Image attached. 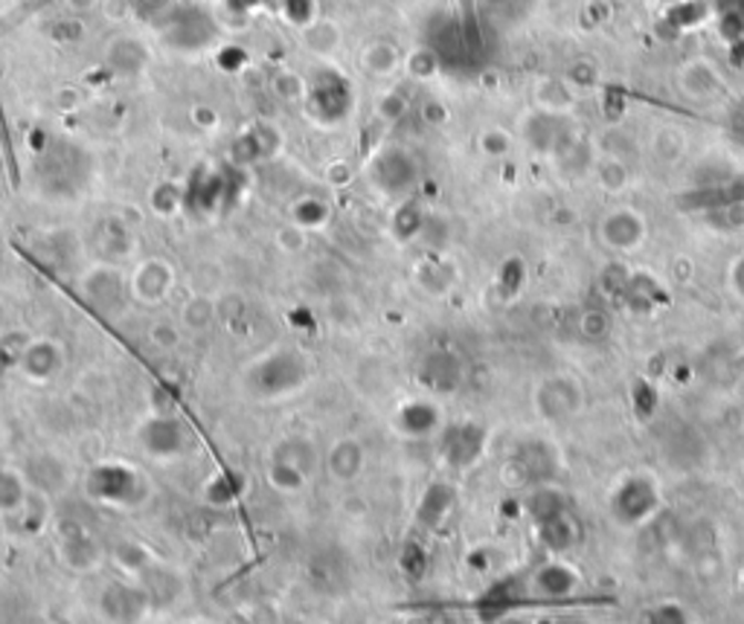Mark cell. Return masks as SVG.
I'll list each match as a JSON object with an SVG mask.
<instances>
[{"label":"cell","mask_w":744,"mask_h":624,"mask_svg":"<svg viewBox=\"0 0 744 624\" xmlns=\"http://www.w3.org/2000/svg\"><path fill=\"white\" fill-rule=\"evenodd\" d=\"M422 375L434 389H453L460 383L462 369L457 364V358H451L446 351H437V355H430L422 364Z\"/></svg>","instance_id":"26"},{"label":"cell","mask_w":744,"mask_h":624,"mask_svg":"<svg viewBox=\"0 0 744 624\" xmlns=\"http://www.w3.org/2000/svg\"><path fill=\"white\" fill-rule=\"evenodd\" d=\"M149 340L157 346V349H175L177 340H181V331H177L175 323H154L149 328Z\"/></svg>","instance_id":"41"},{"label":"cell","mask_w":744,"mask_h":624,"mask_svg":"<svg viewBox=\"0 0 744 624\" xmlns=\"http://www.w3.org/2000/svg\"><path fill=\"white\" fill-rule=\"evenodd\" d=\"M306 229H299L297 224H285V227H279V233H277V244L279 247H283L285 253H297V250H303V247H306Z\"/></svg>","instance_id":"43"},{"label":"cell","mask_w":744,"mask_h":624,"mask_svg":"<svg viewBox=\"0 0 744 624\" xmlns=\"http://www.w3.org/2000/svg\"><path fill=\"white\" fill-rule=\"evenodd\" d=\"M643 624H692L690 613L677 602H658L643 613Z\"/></svg>","instance_id":"37"},{"label":"cell","mask_w":744,"mask_h":624,"mask_svg":"<svg viewBox=\"0 0 744 624\" xmlns=\"http://www.w3.org/2000/svg\"><path fill=\"white\" fill-rule=\"evenodd\" d=\"M532 403H536V412L541 419L559 424V421H568L582 412L584 392L568 375H550L536 387Z\"/></svg>","instance_id":"7"},{"label":"cell","mask_w":744,"mask_h":624,"mask_svg":"<svg viewBox=\"0 0 744 624\" xmlns=\"http://www.w3.org/2000/svg\"><path fill=\"white\" fill-rule=\"evenodd\" d=\"M527 511L532 518V529L541 546L553 555H564L575 543L582 541V523L573 518L568 500L553 485L532 488Z\"/></svg>","instance_id":"1"},{"label":"cell","mask_w":744,"mask_h":624,"mask_svg":"<svg viewBox=\"0 0 744 624\" xmlns=\"http://www.w3.org/2000/svg\"><path fill=\"white\" fill-rule=\"evenodd\" d=\"M306 108L308 114L323 125L340 122L353 111V84L338 76L335 70H320L317 76L308 79Z\"/></svg>","instance_id":"5"},{"label":"cell","mask_w":744,"mask_h":624,"mask_svg":"<svg viewBox=\"0 0 744 624\" xmlns=\"http://www.w3.org/2000/svg\"><path fill=\"white\" fill-rule=\"evenodd\" d=\"M96 244H100V253L105 256L102 262H116L134 250V236H131L129 224L123 218H105L100 224V233H96Z\"/></svg>","instance_id":"23"},{"label":"cell","mask_w":744,"mask_h":624,"mask_svg":"<svg viewBox=\"0 0 744 624\" xmlns=\"http://www.w3.org/2000/svg\"><path fill=\"white\" fill-rule=\"evenodd\" d=\"M332 218V206L320 198V195H303V198L292 201L288 206V222L297 224L299 229H323Z\"/></svg>","instance_id":"24"},{"label":"cell","mask_w":744,"mask_h":624,"mask_svg":"<svg viewBox=\"0 0 744 624\" xmlns=\"http://www.w3.org/2000/svg\"><path fill=\"white\" fill-rule=\"evenodd\" d=\"M483 444L486 433L483 427L477 424H453L442 433V450H446L448 462L457 464V468L477 462L480 453H483Z\"/></svg>","instance_id":"18"},{"label":"cell","mask_w":744,"mask_h":624,"mask_svg":"<svg viewBox=\"0 0 744 624\" xmlns=\"http://www.w3.org/2000/svg\"><path fill=\"white\" fill-rule=\"evenodd\" d=\"M358 64H361L367 76L390 79L393 73L405 64V59H401L399 47L390 44V41H373V44L364 47V53L358 55Z\"/></svg>","instance_id":"21"},{"label":"cell","mask_w":744,"mask_h":624,"mask_svg":"<svg viewBox=\"0 0 744 624\" xmlns=\"http://www.w3.org/2000/svg\"><path fill=\"white\" fill-rule=\"evenodd\" d=\"M405 70L407 76L416 79V82H428V79H434L439 73L437 50H430V47H414V50L405 55Z\"/></svg>","instance_id":"33"},{"label":"cell","mask_w":744,"mask_h":624,"mask_svg":"<svg viewBox=\"0 0 744 624\" xmlns=\"http://www.w3.org/2000/svg\"><path fill=\"white\" fill-rule=\"evenodd\" d=\"M376 111H378V116H381L384 122L401 120V116H405V111H407L405 93L396 91V88H393V91H384L381 96H378V102H376Z\"/></svg>","instance_id":"39"},{"label":"cell","mask_w":744,"mask_h":624,"mask_svg":"<svg viewBox=\"0 0 744 624\" xmlns=\"http://www.w3.org/2000/svg\"><path fill=\"white\" fill-rule=\"evenodd\" d=\"M3 317H7V311H3V305H0V331H3Z\"/></svg>","instance_id":"54"},{"label":"cell","mask_w":744,"mask_h":624,"mask_svg":"<svg viewBox=\"0 0 744 624\" xmlns=\"http://www.w3.org/2000/svg\"><path fill=\"white\" fill-rule=\"evenodd\" d=\"M279 149V131L268 122H254L251 129L242 131L231 145L233 166H256V163L274 157Z\"/></svg>","instance_id":"14"},{"label":"cell","mask_w":744,"mask_h":624,"mask_svg":"<svg viewBox=\"0 0 744 624\" xmlns=\"http://www.w3.org/2000/svg\"><path fill=\"white\" fill-rule=\"evenodd\" d=\"M131 299L143 305H157L170 297L175 288V267L166 259H143L129 276Z\"/></svg>","instance_id":"11"},{"label":"cell","mask_w":744,"mask_h":624,"mask_svg":"<svg viewBox=\"0 0 744 624\" xmlns=\"http://www.w3.org/2000/svg\"><path fill=\"white\" fill-rule=\"evenodd\" d=\"M271 91L279 102H306L308 93V79L297 70H277L271 76Z\"/></svg>","instance_id":"32"},{"label":"cell","mask_w":744,"mask_h":624,"mask_svg":"<svg viewBox=\"0 0 744 624\" xmlns=\"http://www.w3.org/2000/svg\"><path fill=\"white\" fill-rule=\"evenodd\" d=\"M102 61L116 76H143L152 64V50L131 32H116L102 47Z\"/></svg>","instance_id":"9"},{"label":"cell","mask_w":744,"mask_h":624,"mask_svg":"<svg viewBox=\"0 0 744 624\" xmlns=\"http://www.w3.org/2000/svg\"><path fill=\"white\" fill-rule=\"evenodd\" d=\"M419 283H422L430 294H442V290L453 283L451 267L442 265V262H428V265L419 267Z\"/></svg>","instance_id":"38"},{"label":"cell","mask_w":744,"mask_h":624,"mask_svg":"<svg viewBox=\"0 0 744 624\" xmlns=\"http://www.w3.org/2000/svg\"><path fill=\"white\" fill-rule=\"evenodd\" d=\"M215 64H218L224 73H242V70L247 68L245 47H238V44L215 47Z\"/></svg>","instance_id":"40"},{"label":"cell","mask_w":744,"mask_h":624,"mask_svg":"<svg viewBox=\"0 0 744 624\" xmlns=\"http://www.w3.org/2000/svg\"><path fill=\"white\" fill-rule=\"evenodd\" d=\"M733 288H736L744 297V256L736 262V265H733Z\"/></svg>","instance_id":"51"},{"label":"cell","mask_w":744,"mask_h":624,"mask_svg":"<svg viewBox=\"0 0 744 624\" xmlns=\"http://www.w3.org/2000/svg\"><path fill=\"white\" fill-rule=\"evenodd\" d=\"M367 177L381 195L399 198L414 190L419 181V163L405 145H384L367 163Z\"/></svg>","instance_id":"3"},{"label":"cell","mask_w":744,"mask_h":624,"mask_svg":"<svg viewBox=\"0 0 744 624\" xmlns=\"http://www.w3.org/2000/svg\"><path fill=\"white\" fill-rule=\"evenodd\" d=\"M396 421H399L401 433L410 436V439H428V436L442 430V412H439L437 403L425 401V398L407 401Z\"/></svg>","instance_id":"19"},{"label":"cell","mask_w":744,"mask_h":624,"mask_svg":"<svg viewBox=\"0 0 744 624\" xmlns=\"http://www.w3.org/2000/svg\"><path fill=\"white\" fill-rule=\"evenodd\" d=\"M425 227V215L422 209L414 204V201H407L396 209V218H393V229H396V236L399 238H414L419 229Z\"/></svg>","instance_id":"36"},{"label":"cell","mask_w":744,"mask_h":624,"mask_svg":"<svg viewBox=\"0 0 744 624\" xmlns=\"http://www.w3.org/2000/svg\"><path fill=\"white\" fill-rule=\"evenodd\" d=\"M143 607H146V595L134 586L114 584L102 593V610L116 622H131Z\"/></svg>","instance_id":"22"},{"label":"cell","mask_w":744,"mask_h":624,"mask_svg":"<svg viewBox=\"0 0 744 624\" xmlns=\"http://www.w3.org/2000/svg\"><path fill=\"white\" fill-rule=\"evenodd\" d=\"M733 131H736V137L744 143V105L733 114Z\"/></svg>","instance_id":"52"},{"label":"cell","mask_w":744,"mask_h":624,"mask_svg":"<svg viewBox=\"0 0 744 624\" xmlns=\"http://www.w3.org/2000/svg\"><path fill=\"white\" fill-rule=\"evenodd\" d=\"M215 23L210 21L198 9H177L172 7V21L166 27V41L177 50H195V47H207L215 39Z\"/></svg>","instance_id":"16"},{"label":"cell","mask_w":744,"mask_h":624,"mask_svg":"<svg viewBox=\"0 0 744 624\" xmlns=\"http://www.w3.org/2000/svg\"><path fill=\"white\" fill-rule=\"evenodd\" d=\"M21 372L30 378V381H50L55 375L62 372L64 366V351L55 340H32L21 349V358H18Z\"/></svg>","instance_id":"17"},{"label":"cell","mask_w":744,"mask_h":624,"mask_svg":"<svg viewBox=\"0 0 744 624\" xmlns=\"http://www.w3.org/2000/svg\"><path fill=\"white\" fill-rule=\"evenodd\" d=\"M134 7H137L134 0H102L100 3L108 23H125L131 18V12H134Z\"/></svg>","instance_id":"44"},{"label":"cell","mask_w":744,"mask_h":624,"mask_svg":"<svg viewBox=\"0 0 744 624\" xmlns=\"http://www.w3.org/2000/svg\"><path fill=\"white\" fill-rule=\"evenodd\" d=\"M27 503V485L18 477L16 471H7L0 468V511L9 514V511H18Z\"/></svg>","instance_id":"35"},{"label":"cell","mask_w":744,"mask_h":624,"mask_svg":"<svg viewBox=\"0 0 744 624\" xmlns=\"http://www.w3.org/2000/svg\"><path fill=\"white\" fill-rule=\"evenodd\" d=\"M660 503V485L649 473H625L608 494V511L611 520L620 523L622 529H643L658 518Z\"/></svg>","instance_id":"2"},{"label":"cell","mask_w":744,"mask_h":624,"mask_svg":"<svg viewBox=\"0 0 744 624\" xmlns=\"http://www.w3.org/2000/svg\"><path fill=\"white\" fill-rule=\"evenodd\" d=\"M277 12L294 30H308L320 18V3L317 0H277Z\"/></svg>","instance_id":"31"},{"label":"cell","mask_w":744,"mask_h":624,"mask_svg":"<svg viewBox=\"0 0 744 624\" xmlns=\"http://www.w3.org/2000/svg\"><path fill=\"white\" fill-rule=\"evenodd\" d=\"M326 468L335 482H355L358 473L364 471V444L349 436L335 442L326 457Z\"/></svg>","instance_id":"20"},{"label":"cell","mask_w":744,"mask_h":624,"mask_svg":"<svg viewBox=\"0 0 744 624\" xmlns=\"http://www.w3.org/2000/svg\"><path fill=\"white\" fill-rule=\"evenodd\" d=\"M184 204H186L184 190L172 181L157 183V186L149 192V206H152V213L161 215V218H172V215H177Z\"/></svg>","instance_id":"30"},{"label":"cell","mask_w":744,"mask_h":624,"mask_svg":"<svg viewBox=\"0 0 744 624\" xmlns=\"http://www.w3.org/2000/svg\"><path fill=\"white\" fill-rule=\"evenodd\" d=\"M584 337H591V340H599V337H605L611 331V320H608L605 311H588L579 323Z\"/></svg>","instance_id":"42"},{"label":"cell","mask_w":744,"mask_h":624,"mask_svg":"<svg viewBox=\"0 0 744 624\" xmlns=\"http://www.w3.org/2000/svg\"><path fill=\"white\" fill-rule=\"evenodd\" d=\"M509 473H514L523 485H550L556 473V453L544 442H527L509 457Z\"/></svg>","instance_id":"13"},{"label":"cell","mask_w":744,"mask_h":624,"mask_svg":"<svg viewBox=\"0 0 744 624\" xmlns=\"http://www.w3.org/2000/svg\"><path fill=\"white\" fill-rule=\"evenodd\" d=\"M308 378L306 360L294 351H274L251 369V383L262 396H285Z\"/></svg>","instance_id":"6"},{"label":"cell","mask_w":744,"mask_h":624,"mask_svg":"<svg viewBox=\"0 0 744 624\" xmlns=\"http://www.w3.org/2000/svg\"><path fill=\"white\" fill-rule=\"evenodd\" d=\"M190 120H192V125H198L201 131H213L222 116H218L215 105H210V102H198V105H192Z\"/></svg>","instance_id":"45"},{"label":"cell","mask_w":744,"mask_h":624,"mask_svg":"<svg viewBox=\"0 0 744 624\" xmlns=\"http://www.w3.org/2000/svg\"><path fill=\"white\" fill-rule=\"evenodd\" d=\"M134 3L146 9V12H152V16L154 12H166V9L175 7V0H134Z\"/></svg>","instance_id":"49"},{"label":"cell","mask_w":744,"mask_h":624,"mask_svg":"<svg viewBox=\"0 0 744 624\" xmlns=\"http://www.w3.org/2000/svg\"><path fill=\"white\" fill-rule=\"evenodd\" d=\"M55 105L62 108V111H77V108H82V93L77 91V88H59V93H55Z\"/></svg>","instance_id":"48"},{"label":"cell","mask_w":744,"mask_h":624,"mask_svg":"<svg viewBox=\"0 0 744 624\" xmlns=\"http://www.w3.org/2000/svg\"><path fill=\"white\" fill-rule=\"evenodd\" d=\"M422 114L428 122H442L446 120V108L439 105V102H425Z\"/></svg>","instance_id":"50"},{"label":"cell","mask_w":744,"mask_h":624,"mask_svg":"<svg viewBox=\"0 0 744 624\" xmlns=\"http://www.w3.org/2000/svg\"><path fill=\"white\" fill-rule=\"evenodd\" d=\"M353 177H355V172H353V166H349V163H332L329 166V172H326V181L332 183V186H349V183H353Z\"/></svg>","instance_id":"47"},{"label":"cell","mask_w":744,"mask_h":624,"mask_svg":"<svg viewBox=\"0 0 744 624\" xmlns=\"http://www.w3.org/2000/svg\"><path fill=\"white\" fill-rule=\"evenodd\" d=\"M82 297L91 303L100 314H116L123 311L125 303L131 299L129 276L114 265V262H100V265L88 267L82 279H79Z\"/></svg>","instance_id":"4"},{"label":"cell","mask_w":744,"mask_h":624,"mask_svg":"<svg viewBox=\"0 0 744 624\" xmlns=\"http://www.w3.org/2000/svg\"><path fill=\"white\" fill-rule=\"evenodd\" d=\"M742 586H744V572H742Z\"/></svg>","instance_id":"55"},{"label":"cell","mask_w":744,"mask_h":624,"mask_svg":"<svg viewBox=\"0 0 744 624\" xmlns=\"http://www.w3.org/2000/svg\"><path fill=\"white\" fill-rule=\"evenodd\" d=\"M102 0H68V7L70 9H82V12H85V9H91V7H100Z\"/></svg>","instance_id":"53"},{"label":"cell","mask_w":744,"mask_h":624,"mask_svg":"<svg viewBox=\"0 0 744 624\" xmlns=\"http://www.w3.org/2000/svg\"><path fill=\"white\" fill-rule=\"evenodd\" d=\"M599 238H602V244H605L608 250L616 253L638 250L640 244L645 242L643 215H638V209H629V206L611 209V213L599 222Z\"/></svg>","instance_id":"12"},{"label":"cell","mask_w":744,"mask_h":624,"mask_svg":"<svg viewBox=\"0 0 744 624\" xmlns=\"http://www.w3.org/2000/svg\"><path fill=\"white\" fill-rule=\"evenodd\" d=\"M575 590H579V575L564 561H547L523 581V595H530L532 602H564Z\"/></svg>","instance_id":"8"},{"label":"cell","mask_w":744,"mask_h":624,"mask_svg":"<svg viewBox=\"0 0 744 624\" xmlns=\"http://www.w3.org/2000/svg\"><path fill=\"white\" fill-rule=\"evenodd\" d=\"M303 41L315 55H332L340 47V30L338 23L317 18L308 30H303Z\"/></svg>","instance_id":"29"},{"label":"cell","mask_w":744,"mask_h":624,"mask_svg":"<svg viewBox=\"0 0 744 624\" xmlns=\"http://www.w3.org/2000/svg\"><path fill=\"white\" fill-rule=\"evenodd\" d=\"M268 482L277 488V491L294 494V491H299V488H306L308 471H303L299 464L288 462V459H283V457H271Z\"/></svg>","instance_id":"28"},{"label":"cell","mask_w":744,"mask_h":624,"mask_svg":"<svg viewBox=\"0 0 744 624\" xmlns=\"http://www.w3.org/2000/svg\"><path fill=\"white\" fill-rule=\"evenodd\" d=\"M215 314H218L215 299L204 297V294H195V297L186 299L184 308H181V320H184L190 328H207L210 323L215 320Z\"/></svg>","instance_id":"34"},{"label":"cell","mask_w":744,"mask_h":624,"mask_svg":"<svg viewBox=\"0 0 744 624\" xmlns=\"http://www.w3.org/2000/svg\"><path fill=\"white\" fill-rule=\"evenodd\" d=\"M140 442L146 448V453H152L154 459H175L181 457V450L186 444L184 424L170 416V412H161L143 424L140 430Z\"/></svg>","instance_id":"15"},{"label":"cell","mask_w":744,"mask_h":624,"mask_svg":"<svg viewBox=\"0 0 744 624\" xmlns=\"http://www.w3.org/2000/svg\"><path fill=\"white\" fill-rule=\"evenodd\" d=\"M683 91L690 93L692 100H715V93L724 91V82L713 68L690 64V68L683 70Z\"/></svg>","instance_id":"25"},{"label":"cell","mask_w":744,"mask_h":624,"mask_svg":"<svg viewBox=\"0 0 744 624\" xmlns=\"http://www.w3.org/2000/svg\"><path fill=\"white\" fill-rule=\"evenodd\" d=\"M451 503H453V491L448 485H430L428 491H425L422 503H419V520H422L428 529H437L442 520H446V514L451 511Z\"/></svg>","instance_id":"27"},{"label":"cell","mask_w":744,"mask_h":624,"mask_svg":"<svg viewBox=\"0 0 744 624\" xmlns=\"http://www.w3.org/2000/svg\"><path fill=\"white\" fill-rule=\"evenodd\" d=\"M480 149H483L486 154H491V157H498V154H507L509 152V137L503 134V131L491 129V131H486L483 137H480Z\"/></svg>","instance_id":"46"},{"label":"cell","mask_w":744,"mask_h":624,"mask_svg":"<svg viewBox=\"0 0 744 624\" xmlns=\"http://www.w3.org/2000/svg\"><path fill=\"white\" fill-rule=\"evenodd\" d=\"M88 488H91V494L102 503L111 505H129L137 500L140 488V477L125 464H100L96 471L91 473V480H88Z\"/></svg>","instance_id":"10"}]
</instances>
